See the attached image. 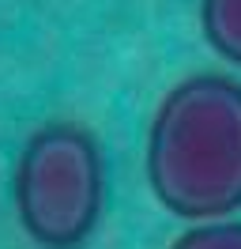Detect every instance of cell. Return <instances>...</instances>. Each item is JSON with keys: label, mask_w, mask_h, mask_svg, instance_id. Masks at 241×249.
Here are the masks:
<instances>
[{"label": "cell", "mask_w": 241, "mask_h": 249, "mask_svg": "<svg viewBox=\"0 0 241 249\" xmlns=\"http://www.w3.org/2000/svg\"><path fill=\"white\" fill-rule=\"evenodd\" d=\"M147 185L185 223L241 208V83L219 72L177 79L147 124Z\"/></svg>", "instance_id": "1"}, {"label": "cell", "mask_w": 241, "mask_h": 249, "mask_svg": "<svg viewBox=\"0 0 241 249\" xmlns=\"http://www.w3.org/2000/svg\"><path fill=\"white\" fill-rule=\"evenodd\" d=\"M12 200L19 227L42 249H79L105 212V159L75 121L42 124L15 159Z\"/></svg>", "instance_id": "2"}, {"label": "cell", "mask_w": 241, "mask_h": 249, "mask_svg": "<svg viewBox=\"0 0 241 249\" xmlns=\"http://www.w3.org/2000/svg\"><path fill=\"white\" fill-rule=\"evenodd\" d=\"M200 31L223 61L241 68V0H200Z\"/></svg>", "instance_id": "3"}, {"label": "cell", "mask_w": 241, "mask_h": 249, "mask_svg": "<svg viewBox=\"0 0 241 249\" xmlns=\"http://www.w3.org/2000/svg\"><path fill=\"white\" fill-rule=\"evenodd\" d=\"M170 249H241V219H207L177 234Z\"/></svg>", "instance_id": "4"}]
</instances>
